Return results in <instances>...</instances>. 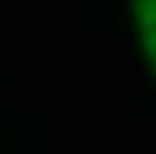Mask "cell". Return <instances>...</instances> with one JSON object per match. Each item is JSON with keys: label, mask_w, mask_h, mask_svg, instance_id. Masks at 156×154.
Instances as JSON below:
<instances>
[{"label": "cell", "mask_w": 156, "mask_h": 154, "mask_svg": "<svg viewBox=\"0 0 156 154\" xmlns=\"http://www.w3.org/2000/svg\"><path fill=\"white\" fill-rule=\"evenodd\" d=\"M137 27H140L145 35H154V30H156V11L151 8V6L140 11V16H137Z\"/></svg>", "instance_id": "1"}, {"label": "cell", "mask_w": 156, "mask_h": 154, "mask_svg": "<svg viewBox=\"0 0 156 154\" xmlns=\"http://www.w3.org/2000/svg\"><path fill=\"white\" fill-rule=\"evenodd\" d=\"M140 49H143V54H154L156 51V35H143Z\"/></svg>", "instance_id": "2"}, {"label": "cell", "mask_w": 156, "mask_h": 154, "mask_svg": "<svg viewBox=\"0 0 156 154\" xmlns=\"http://www.w3.org/2000/svg\"><path fill=\"white\" fill-rule=\"evenodd\" d=\"M145 89V78H143V68L140 65H135V92L140 95Z\"/></svg>", "instance_id": "3"}, {"label": "cell", "mask_w": 156, "mask_h": 154, "mask_svg": "<svg viewBox=\"0 0 156 154\" xmlns=\"http://www.w3.org/2000/svg\"><path fill=\"white\" fill-rule=\"evenodd\" d=\"M126 51H135V38H126Z\"/></svg>", "instance_id": "4"}, {"label": "cell", "mask_w": 156, "mask_h": 154, "mask_svg": "<svg viewBox=\"0 0 156 154\" xmlns=\"http://www.w3.org/2000/svg\"><path fill=\"white\" fill-rule=\"evenodd\" d=\"M151 62H154V68H156V51H154V54H151Z\"/></svg>", "instance_id": "5"}, {"label": "cell", "mask_w": 156, "mask_h": 154, "mask_svg": "<svg viewBox=\"0 0 156 154\" xmlns=\"http://www.w3.org/2000/svg\"><path fill=\"white\" fill-rule=\"evenodd\" d=\"M151 8H154V11H156V0H154V3H151Z\"/></svg>", "instance_id": "6"}]
</instances>
